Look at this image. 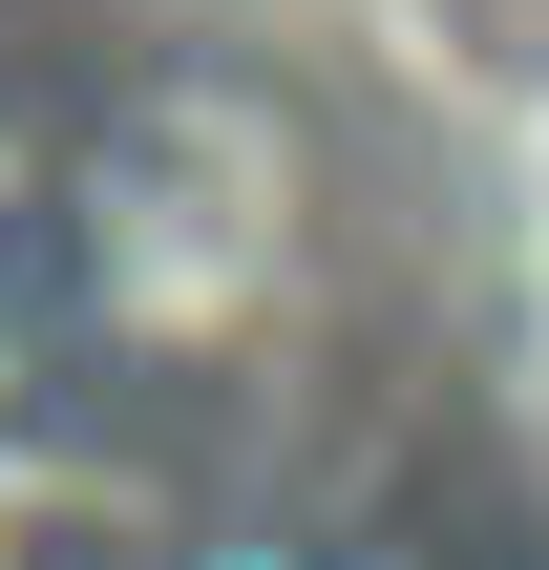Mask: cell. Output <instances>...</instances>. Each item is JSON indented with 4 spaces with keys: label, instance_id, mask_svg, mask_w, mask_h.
<instances>
[{
    "label": "cell",
    "instance_id": "6da1fadb",
    "mask_svg": "<svg viewBox=\"0 0 549 570\" xmlns=\"http://www.w3.org/2000/svg\"><path fill=\"white\" fill-rule=\"evenodd\" d=\"M169 570H317V550H169Z\"/></svg>",
    "mask_w": 549,
    "mask_h": 570
}]
</instances>
